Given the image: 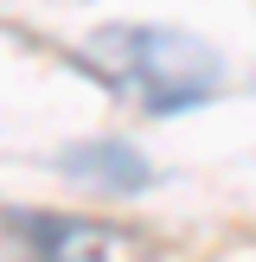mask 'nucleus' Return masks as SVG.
<instances>
[{
	"instance_id": "1",
	"label": "nucleus",
	"mask_w": 256,
	"mask_h": 262,
	"mask_svg": "<svg viewBox=\"0 0 256 262\" xmlns=\"http://www.w3.org/2000/svg\"><path fill=\"white\" fill-rule=\"evenodd\" d=\"M83 64L147 115H179L218 96L224 64L205 38L173 26H102L83 38Z\"/></svg>"
},
{
	"instance_id": "2",
	"label": "nucleus",
	"mask_w": 256,
	"mask_h": 262,
	"mask_svg": "<svg viewBox=\"0 0 256 262\" xmlns=\"http://www.w3.org/2000/svg\"><path fill=\"white\" fill-rule=\"evenodd\" d=\"M13 230H19V237L32 243L38 256H115V250H128V237H122V230L71 224V217H19Z\"/></svg>"
},
{
	"instance_id": "3",
	"label": "nucleus",
	"mask_w": 256,
	"mask_h": 262,
	"mask_svg": "<svg viewBox=\"0 0 256 262\" xmlns=\"http://www.w3.org/2000/svg\"><path fill=\"white\" fill-rule=\"evenodd\" d=\"M77 179H96V186H115V192H128V186H141V179H147V166L135 160V154L128 147H115V141H96V147H77L71 160Z\"/></svg>"
}]
</instances>
